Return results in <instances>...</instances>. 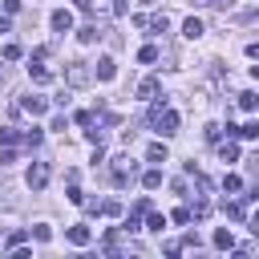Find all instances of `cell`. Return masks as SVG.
Wrapping results in <instances>:
<instances>
[{
  "label": "cell",
  "mask_w": 259,
  "mask_h": 259,
  "mask_svg": "<svg viewBox=\"0 0 259 259\" xmlns=\"http://www.w3.org/2000/svg\"><path fill=\"white\" fill-rule=\"evenodd\" d=\"M32 239H36V243H49V239H53V231H49L45 223H36V227H32Z\"/></svg>",
  "instance_id": "44dd1931"
},
{
  "label": "cell",
  "mask_w": 259,
  "mask_h": 259,
  "mask_svg": "<svg viewBox=\"0 0 259 259\" xmlns=\"http://www.w3.org/2000/svg\"><path fill=\"white\" fill-rule=\"evenodd\" d=\"M49 24H53V32H69V28H73V12H69V8H57V12L49 16Z\"/></svg>",
  "instance_id": "3957f363"
},
{
  "label": "cell",
  "mask_w": 259,
  "mask_h": 259,
  "mask_svg": "<svg viewBox=\"0 0 259 259\" xmlns=\"http://www.w3.org/2000/svg\"><path fill=\"white\" fill-rule=\"evenodd\" d=\"M77 36H81V45H93V40H97L101 32H97V24H85V28L77 32Z\"/></svg>",
  "instance_id": "ac0fdd59"
},
{
  "label": "cell",
  "mask_w": 259,
  "mask_h": 259,
  "mask_svg": "<svg viewBox=\"0 0 259 259\" xmlns=\"http://www.w3.org/2000/svg\"><path fill=\"white\" fill-rule=\"evenodd\" d=\"M146 162L162 166V162H166V146H162V142H150V146H146Z\"/></svg>",
  "instance_id": "9c48e42d"
},
{
  "label": "cell",
  "mask_w": 259,
  "mask_h": 259,
  "mask_svg": "<svg viewBox=\"0 0 259 259\" xmlns=\"http://www.w3.org/2000/svg\"><path fill=\"white\" fill-rule=\"evenodd\" d=\"M24 182H28V190H45L49 186V166L45 162H32L28 174H24Z\"/></svg>",
  "instance_id": "6da1fadb"
},
{
  "label": "cell",
  "mask_w": 259,
  "mask_h": 259,
  "mask_svg": "<svg viewBox=\"0 0 259 259\" xmlns=\"http://www.w3.org/2000/svg\"><path fill=\"white\" fill-rule=\"evenodd\" d=\"M65 77H69V85H85V81H89V69H85L81 61H73V65L65 69Z\"/></svg>",
  "instance_id": "5b68a950"
},
{
  "label": "cell",
  "mask_w": 259,
  "mask_h": 259,
  "mask_svg": "<svg viewBox=\"0 0 259 259\" xmlns=\"http://www.w3.org/2000/svg\"><path fill=\"white\" fill-rule=\"evenodd\" d=\"M214 247H219V251H231V247H235V235H231L227 227H219V231H214Z\"/></svg>",
  "instance_id": "8fae6325"
},
{
  "label": "cell",
  "mask_w": 259,
  "mask_h": 259,
  "mask_svg": "<svg viewBox=\"0 0 259 259\" xmlns=\"http://www.w3.org/2000/svg\"><path fill=\"white\" fill-rule=\"evenodd\" d=\"M202 32H206V28H202L198 16H186V20H182V36H186V40H198Z\"/></svg>",
  "instance_id": "277c9868"
},
{
  "label": "cell",
  "mask_w": 259,
  "mask_h": 259,
  "mask_svg": "<svg viewBox=\"0 0 259 259\" xmlns=\"http://www.w3.org/2000/svg\"><path fill=\"white\" fill-rule=\"evenodd\" d=\"M219 158H223V162H235V158H239V146H235V142H223V146H219Z\"/></svg>",
  "instance_id": "9a60e30c"
},
{
  "label": "cell",
  "mask_w": 259,
  "mask_h": 259,
  "mask_svg": "<svg viewBox=\"0 0 259 259\" xmlns=\"http://www.w3.org/2000/svg\"><path fill=\"white\" fill-rule=\"evenodd\" d=\"M101 210H105V214H121V202H117V198H109V202H101Z\"/></svg>",
  "instance_id": "f1b7e54d"
},
{
  "label": "cell",
  "mask_w": 259,
  "mask_h": 259,
  "mask_svg": "<svg viewBox=\"0 0 259 259\" xmlns=\"http://www.w3.org/2000/svg\"><path fill=\"white\" fill-rule=\"evenodd\" d=\"M251 77H255V81H259V65H251Z\"/></svg>",
  "instance_id": "74e56055"
},
{
  "label": "cell",
  "mask_w": 259,
  "mask_h": 259,
  "mask_svg": "<svg viewBox=\"0 0 259 259\" xmlns=\"http://www.w3.org/2000/svg\"><path fill=\"white\" fill-rule=\"evenodd\" d=\"M182 247H202V239H198V231H186V235H182Z\"/></svg>",
  "instance_id": "4316f807"
},
{
  "label": "cell",
  "mask_w": 259,
  "mask_h": 259,
  "mask_svg": "<svg viewBox=\"0 0 259 259\" xmlns=\"http://www.w3.org/2000/svg\"><path fill=\"white\" fill-rule=\"evenodd\" d=\"M227 134H235V138H259V121H247V125H231L227 121Z\"/></svg>",
  "instance_id": "ba28073f"
},
{
  "label": "cell",
  "mask_w": 259,
  "mask_h": 259,
  "mask_svg": "<svg viewBox=\"0 0 259 259\" xmlns=\"http://www.w3.org/2000/svg\"><path fill=\"white\" fill-rule=\"evenodd\" d=\"M69 202H73V206H81V202H85V194H81V190H77V182H73V186H69Z\"/></svg>",
  "instance_id": "83f0119b"
},
{
  "label": "cell",
  "mask_w": 259,
  "mask_h": 259,
  "mask_svg": "<svg viewBox=\"0 0 259 259\" xmlns=\"http://www.w3.org/2000/svg\"><path fill=\"white\" fill-rule=\"evenodd\" d=\"M138 219H142V214H130V219H125V227H121V231H130V235H134V231H142V223H138Z\"/></svg>",
  "instance_id": "f546056e"
},
{
  "label": "cell",
  "mask_w": 259,
  "mask_h": 259,
  "mask_svg": "<svg viewBox=\"0 0 259 259\" xmlns=\"http://www.w3.org/2000/svg\"><path fill=\"white\" fill-rule=\"evenodd\" d=\"M239 105H243V109H259V97H255V93H239Z\"/></svg>",
  "instance_id": "603a6c76"
},
{
  "label": "cell",
  "mask_w": 259,
  "mask_h": 259,
  "mask_svg": "<svg viewBox=\"0 0 259 259\" xmlns=\"http://www.w3.org/2000/svg\"><path fill=\"white\" fill-rule=\"evenodd\" d=\"M73 121H77V125H93V113H89V109H81V113H77Z\"/></svg>",
  "instance_id": "1f68e13d"
},
{
  "label": "cell",
  "mask_w": 259,
  "mask_h": 259,
  "mask_svg": "<svg viewBox=\"0 0 259 259\" xmlns=\"http://www.w3.org/2000/svg\"><path fill=\"white\" fill-rule=\"evenodd\" d=\"M154 93H158V77H146V81L138 85V101H150Z\"/></svg>",
  "instance_id": "30bf717a"
},
{
  "label": "cell",
  "mask_w": 259,
  "mask_h": 259,
  "mask_svg": "<svg viewBox=\"0 0 259 259\" xmlns=\"http://www.w3.org/2000/svg\"><path fill=\"white\" fill-rule=\"evenodd\" d=\"M20 57V45H4V61H16Z\"/></svg>",
  "instance_id": "4dcf8cb0"
},
{
  "label": "cell",
  "mask_w": 259,
  "mask_h": 259,
  "mask_svg": "<svg viewBox=\"0 0 259 259\" xmlns=\"http://www.w3.org/2000/svg\"><path fill=\"white\" fill-rule=\"evenodd\" d=\"M28 73H32V81H36V85H49V81H53V73H49L45 65H28Z\"/></svg>",
  "instance_id": "4fadbf2b"
},
{
  "label": "cell",
  "mask_w": 259,
  "mask_h": 259,
  "mask_svg": "<svg viewBox=\"0 0 259 259\" xmlns=\"http://www.w3.org/2000/svg\"><path fill=\"white\" fill-rule=\"evenodd\" d=\"M223 190H227V194H239V190H243V178H239V174H223Z\"/></svg>",
  "instance_id": "5bb4252c"
},
{
  "label": "cell",
  "mask_w": 259,
  "mask_h": 259,
  "mask_svg": "<svg viewBox=\"0 0 259 259\" xmlns=\"http://www.w3.org/2000/svg\"><path fill=\"white\" fill-rule=\"evenodd\" d=\"M146 227L162 235V231H166V214H154V210H150V219H146Z\"/></svg>",
  "instance_id": "ffe728a7"
},
{
  "label": "cell",
  "mask_w": 259,
  "mask_h": 259,
  "mask_svg": "<svg viewBox=\"0 0 259 259\" xmlns=\"http://www.w3.org/2000/svg\"><path fill=\"white\" fill-rule=\"evenodd\" d=\"M20 8V0H4V12H16Z\"/></svg>",
  "instance_id": "d590c367"
},
{
  "label": "cell",
  "mask_w": 259,
  "mask_h": 259,
  "mask_svg": "<svg viewBox=\"0 0 259 259\" xmlns=\"http://www.w3.org/2000/svg\"><path fill=\"white\" fill-rule=\"evenodd\" d=\"M247 210H243V202H227V219H243Z\"/></svg>",
  "instance_id": "484cf974"
},
{
  "label": "cell",
  "mask_w": 259,
  "mask_h": 259,
  "mask_svg": "<svg viewBox=\"0 0 259 259\" xmlns=\"http://www.w3.org/2000/svg\"><path fill=\"white\" fill-rule=\"evenodd\" d=\"M251 235L259 239V214H251Z\"/></svg>",
  "instance_id": "8d00e7d4"
},
{
  "label": "cell",
  "mask_w": 259,
  "mask_h": 259,
  "mask_svg": "<svg viewBox=\"0 0 259 259\" xmlns=\"http://www.w3.org/2000/svg\"><path fill=\"white\" fill-rule=\"evenodd\" d=\"M89 239H93V235H89V227H85V223L69 227V243H73V247H89Z\"/></svg>",
  "instance_id": "52a82bcc"
},
{
  "label": "cell",
  "mask_w": 259,
  "mask_h": 259,
  "mask_svg": "<svg viewBox=\"0 0 259 259\" xmlns=\"http://www.w3.org/2000/svg\"><path fill=\"white\" fill-rule=\"evenodd\" d=\"M138 61H142V65H154V61H158V49H154V45L138 49Z\"/></svg>",
  "instance_id": "d6986e66"
},
{
  "label": "cell",
  "mask_w": 259,
  "mask_h": 259,
  "mask_svg": "<svg viewBox=\"0 0 259 259\" xmlns=\"http://www.w3.org/2000/svg\"><path fill=\"white\" fill-rule=\"evenodd\" d=\"M20 109H24V113H32V117H40V113H49V101H45V97H24V101H20Z\"/></svg>",
  "instance_id": "8992f818"
},
{
  "label": "cell",
  "mask_w": 259,
  "mask_h": 259,
  "mask_svg": "<svg viewBox=\"0 0 259 259\" xmlns=\"http://www.w3.org/2000/svg\"><path fill=\"white\" fill-rule=\"evenodd\" d=\"M73 4H77L81 12H93V0H73Z\"/></svg>",
  "instance_id": "836d02e7"
},
{
  "label": "cell",
  "mask_w": 259,
  "mask_h": 259,
  "mask_svg": "<svg viewBox=\"0 0 259 259\" xmlns=\"http://www.w3.org/2000/svg\"><path fill=\"white\" fill-rule=\"evenodd\" d=\"M101 251H105V255H117V231H105V239H101Z\"/></svg>",
  "instance_id": "2e32d148"
},
{
  "label": "cell",
  "mask_w": 259,
  "mask_h": 259,
  "mask_svg": "<svg viewBox=\"0 0 259 259\" xmlns=\"http://www.w3.org/2000/svg\"><path fill=\"white\" fill-rule=\"evenodd\" d=\"M93 73H97V81H113V77H117V61H113V57H97Z\"/></svg>",
  "instance_id": "7a4b0ae2"
},
{
  "label": "cell",
  "mask_w": 259,
  "mask_h": 259,
  "mask_svg": "<svg viewBox=\"0 0 259 259\" xmlns=\"http://www.w3.org/2000/svg\"><path fill=\"white\" fill-rule=\"evenodd\" d=\"M219 134H223V125H214V121L202 130V138H206V142H219Z\"/></svg>",
  "instance_id": "d4e9b609"
},
{
  "label": "cell",
  "mask_w": 259,
  "mask_h": 259,
  "mask_svg": "<svg viewBox=\"0 0 259 259\" xmlns=\"http://www.w3.org/2000/svg\"><path fill=\"white\" fill-rule=\"evenodd\" d=\"M20 138H24V146H40V138H45V134H40V130H24Z\"/></svg>",
  "instance_id": "cb8c5ba5"
},
{
  "label": "cell",
  "mask_w": 259,
  "mask_h": 259,
  "mask_svg": "<svg viewBox=\"0 0 259 259\" xmlns=\"http://www.w3.org/2000/svg\"><path fill=\"white\" fill-rule=\"evenodd\" d=\"M206 4H210V8H231L235 0H206Z\"/></svg>",
  "instance_id": "e575fe53"
},
{
  "label": "cell",
  "mask_w": 259,
  "mask_h": 259,
  "mask_svg": "<svg viewBox=\"0 0 259 259\" xmlns=\"http://www.w3.org/2000/svg\"><path fill=\"white\" fill-rule=\"evenodd\" d=\"M142 186H146V190H158V186H162V170H158V166L146 170V174H142Z\"/></svg>",
  "instance_id": "7c38bea8"
},
{
  "label": "cell",
  "mask_w": 259,
  "mask_h": 259,
  "mask_svg": "<svg viewBox=\"0 0 259 259\" xmlns=\"http://www.w3.org/2000/svg\"><path fill=\"white\" fill-rule=\"evenodd\" d=\"M166 28H170V20H166V16H154V20H150V36H162Z\"/></svg>",
  "instance_id": "e0dca14e"
},
{
  "label": "cell",
  "mask_w": 259,
  "mask_h": 259,
  "mask_svg": "<svg viewBox=\"0 0 259 259\" xmlns=\"http://www.w3.org/2000/svg\"><path fill=\"white\" fill-rule=\"evenodd\" d=\"M16 138H20V134H16V130H12V125H0V146H12V142H16Z\"/></svg>",
  "instance_id": "7402d4cb"
},
{
  "label": "cell",
  "mask_w": 259,
  "mask_h": 259,
  "mask_svg": "<svg viewBox=\"0 0 259 259\" xmlns=\"http://www.w3.org/2000/svg\"><path fill=\"white\" fill-rule=\"evenodd\" d=\"M247 57H251V61H259V40H251V45H247Z\"/></svg>",
  "instance_id": "d6a6232c"
}]
</instances>
